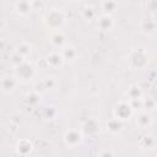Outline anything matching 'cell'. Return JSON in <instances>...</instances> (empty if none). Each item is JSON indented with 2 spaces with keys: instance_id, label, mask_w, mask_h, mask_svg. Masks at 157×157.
<instances>
[{
  "instance_id": "18",
  "label": "cell",
  "mask_w": 157,
  "mask_h": 157,
  "mask_svg": "<svg viewBox=\"0 0 157 157\" xmlns=\"http://www.w3.org/2000/svg\"><path fill=\"white\" fill-rule=\"evenodd\" d=\"M120 128H121V124H120V119H113V120H110L109 121V124H108V129L110 130V131H113V132H115V131H119L120 130Z\"/></svg>"
},
{
  "instance_id": "10",
  "label": "cell",
  "mask_w": 157,
  "mask_h": 157,
  "mask_svg": "<svg viewBox=\"0 0 157 157\" xmlns=\"http://www.w3.org/2000/svg\"><path fill=\"white\" fill-rule=\"evenodd\" d=\"M16 10L20 15H27L32 10V5L28 0H18L16 2Z\"/></svg>"
},
{
  "instance_id": "23",
  "label": "cell",
  "mask_w": 157,
  "mask_h": 157,
  "mask_svg": "<svg viewBox=\"0 0 157 157\" xmlns=\"http://www.w3.org/2000/svg\"><path fill=\"white\" fill-rule=\"evenodd\" d=\"M147 7H148L152 12L157 11V0H148V1H147Z\"/></svg>"
},
{
  "instance_id": "22",
  "label": "cell",
  "mask_w": 157,
  "mask_h": 157,
  "mask_svg": "<svg viewBox=\"0 0 157 157\" xmlns=\"http://www.w3.org/2000/svg\"><path fill=\"white\" fill-rule=\"evenodd\" d=\"M43 83H44L45 90H50V88H53L55 86V81H54L53 77H47L45 80H43Z\"/></svg>"
},
{
  "instance_id": "17",
  "label": "cell",
  "mask_w": 157,
  "mask_h": 157,
  "mask_svg": "<svg viewBox=\"0 0 157 157\" xmlns=\"http://www.w3.org/2000/svg\"><path fill=\"white\" fill-rule=\"evenodd\" d=\"M61 54H63V56H64L65 60H74V59L76 58V50H75V48H72V47L65 48Z\"/></svg>"
},
{
  "instance_id": "11",
  "label": "cell",
  "mask_w": 157,
  "mask_h": 157,
  "mask_svg": "<svg viewBox=\"0 0 157 157\" xmlns=\"http://www.w3.org/2000/svg\"><path fill=\"white\" fill-rule=\"evenodd\" d=\"M50 42L53 43V45L61 48V47L65 44V37H64V34H63V33H60V32H56L55 34H53V36H52V38H50Z\"/></svg>"
},
{
  "instance_id": "1",
  "label": "cell",
  "mask_w": 157,
  "mask_h": 157,
  "mask_svg": "<svg viewBox=\"0 0 157 157\" xmlns=\"http://www.w3.org/2000/svg\"><path fill=\"white\" fill-rule=\"evenodd\" d=\"M16 69H15V76L17 77V78H21V80H28V78H31L33 75H34V69H33V66L31 65V64H28V63H26V61H23L22 64H20V65H17V66H15Z\"/></svg>"
},
{
  "instance_id": "9",
  "label": "cell",
  "mask_w": 157,
  "mask_h": 157,
  "mask_svg": "<svg viewBox=\"0 0 157 157\" xmlns=\"http://www.w3.org/2000/svg\"><path fill=\"white\" fill-rule=\"evenodd\" d=\"M81 141V134L76 130H70L65 134V142L69 146H76Z\"/></svg>"
},
{
  "instance_id": "16",
  "label": "cell",
  "mask_w": 157,
  "mask_h": 157,
  "mask_svg": "<svg viewBox=\"0 0 157 157\" xmlns=\"http://www.w3.org/2000/svg\"><path fill=\"white\" fill-rule=\"evenodd\" d=\"M136 121H137V124L141 128H146V126H148L151 124V118H150V115L147 113H142V114L139 115V118H137Z\"/></svg>"
},
{
  "instance_id": "15",
  "label": "cell",
  "mask_w": 157,
  "mask_h": 157,
  "mask_svg": "<svg viewBox=\"0 0 157 157\" xmlns=\"http://www.w3.org/2000/svg\"><path fill=\"white\" fill-rule=\"evenodd\" d=\"M82 16L86 21H91L96 17V10L92 7V6H86L83 10H82Z\"/></svg>"
},
{
  "instance_id": "25",
  "label": "cell",
  "mask_w": 157,
  "mask_h": 157,
  "mask_svg": "<svg viewBox=\"0 0 157 157\" xmlns=\"http://www.w3.org/2000/svg\"><path fill=\"white\" fill-rule=\"evenodd\" d=\"M28 1H29V2H32V1H34V0H28Z\"/></svg>"
},
{
  "instance_id": "4",
  "label": "cell",
  "mask_w": 157,
  "mask_h": 157,
  "mask_svg": "<svg viewBox=\"0 0 157 157\" xmlns=\"http://www.w3.org/2000/svg\"><path fill=\"white\" fill-rule=\"evenodd\" d=\"M17 82L18 81H17V77L16 76H10V75L4 76L1 78V91L4 93H11L16 88Z\"/></svg>"
},
{
  "instance_id": "20",
  "label": "cell",
  "mask_w": 157,
  "mask_h": 157,
  "mask_svg": "<svg viewBox=\"0 0 157 157\" xmlns=\"http://www.w3.org/2000/svg\"><path fill=\"white\" fill-rule=\"evenodd\" d=\"M39 101H40V96H39L38 93H31V94L27 96V102H28V103L37 104Z\"/></svg>"
},
{
  "instance_id": "24",
  "label": "cell",
  "mask_w": 157,
  "mask_h": 157,
  "mask_svg": "<svg viewBox=\"0 0 157 157\" xmlns=\"http://www.w3.org/2000/svg\"><path fill=\"white\" fill-rule=\"evenodd\" d=\"M152 18H153V21L157 23V11H155V12H152Z\"/></svg>"
},
{
  "instance_id": "14",
  "label": "cell",
  "mask_w": 157,
  "mask_h": 157,
  "mask_svg": "<svg viewBox=\"0 0 157 157\" xmlns=\"http://www.w3.org/2000/svg\"><path fill=\"white\" fill-rule=\"evenodd\" d=\"M128 96L130 97V99H137V98H141L142 91H141V88H140L139 86L132 85V86L129 88V91H128Z\"/></svg>"
},
{
  "instance_id": "7",
  "label": "cell",
  "mask_w": 157,
  "mask_h": 157,
  "mask_svg": "<svg viewBox=\"0 0 157 157\" xmlns=\"http://www.w3.org/2000/svg\"><path fill=\"white\" fill-rule=\"evenodd\" d=\"M140 28H141V31H142L144 33H146V34H151V33H153V32L156 31V28H157V23L153 21L152 17H151V18H145V20L141 21V23H140Z\"/></svg>"
},
{
  "instance_id": "19",
  "label": "cell",
  "mask_w": 157,
  "mask_h": 157,
  "mask_svg": "<svg viewBox=\"0 0 157 157\" xmlns=\"http://www.w3.org/2000/svg\"><path fill=\"white\" fill-rule=\"evenodd\" d=\"M11 61H12V64H13V66H17V65H20V64H22V63L25 61V58H23L22 55H20V54H17V53L15 52V54H13V56H12V59H11Z\"/></svg>"
},
{
  "instance_id": "6",
  "label": "cell",
  "mask_w": 157,
  "mask_h": 157,
  "mask_svg": "<svg viewBox=\"0 0 157 157\" xmlns=\"http://www.w3.org/2000/svg\"><path fill=\"white\" fill-rule=\"evenodd\" d=\"M130 61L135 67H142L147 63V58L145 56L144 52H134L130 56Z\"/></svg>"
},
{
  "instance_id": "5",
  "label": "cell",
  "mask_w": 157,
  "mask_h": 157,
  "mask_svg": "<svg viewBox=\"0 0 157 157\" xmlns=\"http://www.w3.org/2000/svg\"><path fill=\"white\" fill-rule=\"evenodd\" d=\"M114 26V21L110 15H107L104 13L103 16H101L97 21V27L101 29V31H110Z\"/></svg>"
},
{
  "instance_id": "3",
  "label": "cell",
  "mask_w": 157,
  "mask_h": 157,
  "mask_svg": "<svg viewBox=\"0 0 157 157\" xmlns=\"http://www.w3.org/2000/svg\"><path fill=\"white\" fill-rule=\"evenodd\" d=\"M64 15L61 11H58V10H53L48 13L47 16V22L50 27L53 28H59L61 27V25L64 23Z\"/></svg>"
},
{
  "instance_id": "2",
  "label": "cell",
  "mask_w": 157,
  "mask_h": 157,
  "mask_svg": "<svg viewBox=\"0 0 157 157\" xmlns=\"http://www.w3.org/2000/svg\"><path fill=\"white\" fill-rule=\"evenodd\" d=\"M115 117L120 120H125V119H129L132 114V107L130 103H126V102H120L117 107H115Z\"/></svg>"
},
{
  "instance_id": "12",
  "label": "cell",
  "mask_w": 157,
  "mask_h": 157,
  "mask_svg": "<svg viewBox=\"0 0 157 157\" xmlns=\"http://www.w3.org/2000/svg\"><path fill=\"white\" fill-rule=\"evenodd\" d=\"M102 9H103V11H104L107 15L112 13V12L117 9V2H115V0H103V2H102Z\"/></svg>"
},
{
  "instance_id": "13",
  "label": "cell",
  "mask_w": 157,
  "mask_h": 157,
  "mask_svg": "<svg viewBox=\"0 0 157 157\" xmlns=\"http://www.w3.org/2000/svg\"><path fill=\"white\" fill-rule=\"evenodd\" d=\"M17 54H20V55H22L23 58H26L29 53H31V47L27 44V43H25V42H22V43H20V44H17V47H16V50H15Z\"/></svg>"
},
{
  "instance_id": "21",
  "label": "cell",
  "mask_w": 157,
  "mask_h": 157,
  "mask_svg": "<svg viewBox=\"0 0 157 157\" xmlns=\"http://www.w3.org/2000/svg\"><path fill=\"white\" fill-rule=\"evenodd\" d=\"M144 105H145L146 109H153L155 105H156V102H155V99L152 97H148V98H145Z\"/></svg>"
},
{
  "instance_id": "8",
  "label": "cell",
  "mask_w": 157,
  "mask_h": 157,
  "mask_svg": "<svg viewBox=\"0 0 157 157\" xmlns=\"http://www.w3.org/2000/svg\"><path fill=\"white\" fill-rule=\"evenodd\" d=\"M47 64L49 65V66H52V67H59V66H61L63 65V63H64V56H63V54H59V53H52L50 55H48L47 56Z\"/></svg>"
}]
</instances>
